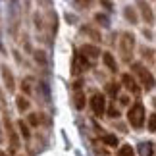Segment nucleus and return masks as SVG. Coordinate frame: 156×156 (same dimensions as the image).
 Returning <instances> with one entry per match:
<instances>
[{"instance_id":"obj_28","label":"nucleus","mask_w":156,"mask_h":156,"mask_svg":"<svg viewBox=\"0 0 156 156\" xmlns=\"http://www.w3.org/2000/svg\"><path fill=\"white\" fill-rule=\"evenodd\" d=\"M143 56L148 58V60H152V50H148V48H143Z\"/></svg>"},{"instance_id":"obj_11","label":"nucleus","mask_w":156,"mask_h":156,"mask_svg":"<svg viewBox=\"0 0 156 156\" xmlns=\"http://www.w3.org/2000/svg\"><path fill=\"white\" fill-rule=\"evenodd\" d=\"M79 52L85 58H91V60H94V58L100 56V48H98V46H94V44H83Z\"/></svg>"},{"instance_id":"obj_14","label":"nucleus","mask_w":156,"mask_h":156,"mask_svg":"<svg viewBox=\"0 0 156 156\" xmlns=\"http://www.w3.org/2000/svg\"><path fill=\"white\" fill-rule=\"evenodd\" d=\"M16 106H17V110L23 114V112H27V110H29L31 102H29V98H27V97H23V94H17V97H16Z\"/></svg>"},{"instance_id":"obj_10","label":"nucleus","mask_w":156,"mask_h":156,"mask_svg":"<svg viewBox=\"0 0 156 156\" xmlns=\"http://www.w3.org/2000/svg\"><path fill=\"white\" fill-rule=\"evenodd\" d=\"M122 83H123V87L127 89L129 93H133V94H139L141 93V89H139V85H137L135 77L131 75V73H123L122 75Z\"/></svg>"},{"instance_id":"obj_16","label":"nucleus","mask_w":156,"mask_h":156,"mask_svg":"<svg viewBox=\"0 0 156 156\" xmlns=\"http://www.w3.org/2000/svg\"><path fill=\"white\" fill-rule=\"evenodd\" d=\"M81 31H83V33H87L89 37H91L93 41H97V43H98V41H102V35H100V33L97 31V29L89 27V25H83V27H81Z\"/></svg>"},{"instance_id":"obj_27","label":"nucleus","mask_w":156,"mask_h":156,"mask_svg":"<svg viewBox=\"0 0 156 156\" xmlns=\"http://www.w3.org/2000/svg\"><path fill=\"white\" fill-rule=\"evenodd\" d=\"M100 4H102L106 10H112V0H100Z\"/></svg>"},{"instance_id":"obj_22","label":"nucleus","mask_w":156,"mask_h":156,"mask_svg":"<svg viewBox=\"0 0 156 156\" xmlns=\"http://www.w3.org/2000/svg\"><path fill=\"white\" fill-rule=\"evenodd\" d=\"M39 123H41V116L39 114H29V125H33V127H39Z\"/></svg>"},{"instance_id":"obj_5","label":"nucleus","mask_w":156,"mask_h":156,"mask_svg":"<svg viewBox=\"0 0 156 156\" xmlns=\"http://www.w3.org/2000/svg\"><path fill=\"white\" fill-rule=\"evenodd\" d=\"M89 104H91V110H93V114L97 118L104 116V112H106V97H104L102 93H93Z\"/></svg>"},{"instance_id":"obj_7","label":"nucleus","mask_w":156,"mask_h":156,"mask_svg":"<svg viewBox=\"0 0 156 156\" xmlns=\"http://www.w3.org/2000/svg\"><path fill=\"white\" fill-rule=\"evenodd\" d=\"M85 102H87V98H85V91L81 87V81H75L73 83V104H75L77 110H83Z\"/></svg>"},{"instance_id":"obj_2","label":"nucleus","mask_w":156,"mask_h":156,"mask_svg":"<svg viewBox=\"0 0 156 156\" xmlns=\"http://www.w3.org/2000/svg\"><path fill=\"white\" fill-rule=\"evenodd\" d=\"M145 106H143V102H135L131 104V108L127 110V122L131 127L135 129H141L143 125H145Z\"/></svg>"},{"instance_id":"obj_1","label":"nucleus","mask_w":156,"mask_h":156,"mask_svg":"<svg viewBox=\"0 0 156 156\" xmlns=\"http://www.w3.org/2000/svg\"><path fill=\"white\" fill-rule=\"evenodd\" d=\"M133 52H135V35L123 31L119 35V54H122V60L125 64H131Z\"/></svg>"},{"instance_id":"obj_26","label":"nucleus","mask_w":156,"mask_h":156,"mask_svg":"<svg viewBox=\"0 0 156 156\" xmlns=\"http://www.w3.org/2000/svg\"><path fill=\"white\" fill-rule=\"evenodd\" d=\"M108 116H110V118H118V116H119V112H118V108H116V106H114V104H112L110 108H108Z\"/></svg>"},{"instance_id":"obj_21","label":"nucleus","mask_w":156,"mask_h":156,"mask_svg":"<svg viewBox=\"0 0 156 156\" xmlns=\"http://www.w3.org/2000/svg\"><path fill=\"white\" fill-rule=\"evenodd\" d=\"M94 20H97L102 27H108V25H110V20H108V16H104V14H97V16H94Z\"/></svg>"},{"instance_id":"obj_9","label":"nucleus","mask_w":156,"mask_h":156,"mask_svg":"<svg viewBox=\"0 0 156 156\" xmlns=\"http://www.w3.org/2000/svg\"><path fill=\"white\" fill-rule=\"evenodd\" d=\"M0 73H2V79H4V85L8 89V93H14L16 91V79H14V73L10 71L8 66H0Z\"/></svg>"},{"instance_id":"obj_19","label":"nucleus","mask_w":156,"mask_h":156,"mask_svg":"<svg viewBox=\"0 0 156 156\" xmlns=\"http://www.w3.org/2000/svg\"><path fill=\"white\" fill-rule=\"evenodd\" d=\"M106 93L110 94L112 98H116L118 93H119V85H118V83H108V85H106Z\"/></svg>"},{"instance_id":"obj_6","label":"nucleus","mask_w":156,"mask_h":156,"mask_svg":"<svg viewBox=\"0 0 156 156\" xmlns=\"http://www.w3.org/2000/svg\"><path fill=\"white\" fill-rule=\"evenodd\" d=\"M89 68H91V62H89V58H85L81 52H75V54H73V62H71V73H73V75L85 73Z\"/></svg>"},{"instance_id":"obj_8","label":"nucleus","mask_w":156,"mask_h":156,"mask_svg":"<svg viewBox=\"0 0 156 156\" xmlns=\"http://www.w3.org/2000/svg\"><path fill=\"white\" fill-rule=\"evenodd\" d=\"M137 6H139V12H141V16H143V20H145L148 25H152L154 23V12L151 8V4L147 2V0H135Z\"/></svg>"},{"instance_id":"obj_20","label":"nucleus","mask_w":156,"mask_h":156,"mask_svg":"<svg viewBox=\"0 0 156 156\" xmlns=\"http://www.w3.org/2000/svg\"><path fill=\"white\" fill-rule=\"evenodd\" d=\"M135 151H133V147L131 145H123V147H119V151H118V156H133Z\"/></svg>"},{"instance_id":"obj_3","label":"nucleus","mask_w":156,"mask_h":156,"mask_svg":"<svg viewBox=\"0 0 156 156\" xmlns=\"http://www.w3.org/2000/svg\"><path fill=\"white\" fill-rule=\"evenodd\" d=\"M131 69H133V73L141 79V85L147 89V91H151V89H154V85H156V81H154V77H152V73L148 71L143 64H139V62H135V64H131Z\"/></svg>"},{"instance_id":"obj_17","label":"nucleus","mask_w":156,"mask_h":156,"mask_svg":"<svg viewBox=\"0 0 156 156\" xmlns=\"http://www.w3.org/2000/svg\"><path fill=\"white\" fill-rule=\"evenodd\" d=\"M102 143L108 147H118V137L112 133H106V135H102Z\"/></svg>"},{"instance_id":"obj_29","label":"nucleus","mask_w":156,"mask_h":156,"mask_svg":"<svg viewBox=\"0 0 156 156\" xmlns=\"http://www.w3.org/2000/svg\"><path fill=\"white\" fill-rule=\"evenodd\" d=\"M119 104L127 106V104H129V97H119Z\"/></svg>"},{"instance_id":"obj_30","label":"nucleus","mask_w":156,"mask_h":156,"mask_svg":"<svg viewBox=\"0 0 156 156\" xmlns=\"http://www.w3.org/2000/svg\"><path fill=\"white\" fill-rule=\"evenodd\" d=\"M0 156H6V152H0Z\"/></svg>"},{"instance_id":"obj_25","label":"nucleus","mask_w":156,"mask_h":156,"mask_svg":"<svg viewBox=\"0 0 156 156\" xmlns=\"http://www.w3.org/2000/svg\"><path fill=\"white\" fill-rule=\"evenodd\" d=\"M21 91L25 93V97H27V94H31V85H29V79H25V81L21 83Z\"/></svg>"},{"instance_id":"obj_31","label":"nucleus","mask_w":156,"mask_h":156,"mask_svg":"<svg viewBox=\"0 0 156 156\" xmlns=\"http://www.w3.org/2000/svg\"><path fill=\"white\" fill-rule=\"evenodd\" d=\"M154 106H156V98H154Z\"/></svg>"},{"instance_id":"obj_18","label":"nucleus","mask_w":156,"mask_h":156,"mask_svg":"<svg viewBox=\"0 0 156 156\" xmlns=\"http://www.w3.org/2000/svg\"><path fill=\"white\" fill-rule=\"evenodd\" d=\"M139 154L141 156H152V145L151 143H141L139 145Z\"/></svg>"},{"instance_id":"obj_13","label":"nucleus","mask_w":156,"mask_h":156,"mask_svg":"<svg viewBox=\"0 0 156 156\" xmlns=\"http://www.w3.org/2000/svg\"><path fill=\"white\" fill-rule=\"evenodd\" d=\"M123 17H125L129 23H133V25L139 21V16H137V12H135L133 6H125V8H123Z\"/></svg>"},{"instance_id":"obj_23","label":"nucleus","mask_w":156,"mask_h":156,"mask_svg":"<svg viewBox=\"0 0 156 156\" xmlns=\"http://www.w3.org/2000/svg\"><path fill=\"white\" fill-rule=\"evenodd\" d=\"M148 131H156V112L148 118Z\"/></svg>"},{"instance_id":"obj_15","label":"nucleus","mask_w":156,"mask_h":156,"mask_svg":"<svg viewBox=\"0 0 156 156\" xmlns=\"http://www.w3.org/2000/svg\"><path fill=\"white\" fill-rule=\"evenodd\" d=\"M17 129H20V135L23 137V139H31V129H29V123H25L23 119H20L17 122Z\"/></svg>"},{"instance_id":"obj_12","label":"nucleus","mask_w":156,"mask_h":156,"mask_svg":"<svg viewBox=\"0 0 156 156\" xmlns=\"http://www.w3.org/2000/svg\"><path fill=\"white\" fill-rule=\"evenodd\" d=\"M102 62L110 71H114V73L118 71V62H116V58L112 56V52H102Z\"/></svg>"},{"instance_id":"obj_24","label":"nucleus","mask_w":156,"mask_h":156,"mask_svg":"<svg viewBox=\"0 0 156 156\" xmlns=\"http://www.w3.org/2000/svg\"><path fill=\"white\" fill-rule=\"evenodd\" d=\"M75 2H77V6H79L81 10H87L89 6L93 4V0H75Z\"/></svg>"},{"instance_id":"obj_4","label":"nucleus","mask_w":156,"mask_h":156,"mask_svg":"<svg viewBox=\"0 0 156 156\" xmlns=\"http://www.w3.org/2000/svg\"><path fill=\"white\" fill-rule=\"evenodd\" d=\"M4 127H6V133H8V143H10V151L12 152H17L20 151V135L14 127V123L10 122L8 116H4Z\"/></svg>"}]
</instances>
